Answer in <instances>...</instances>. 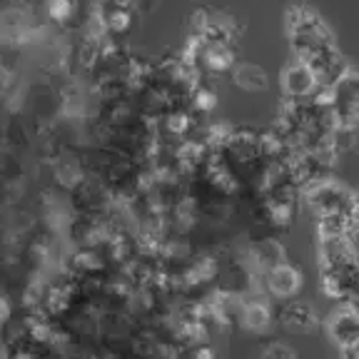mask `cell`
<instances>
[{
  "instance_id": "18",
  "label": "cell",
  "mask_w": 359,
  "mask_h": 359,
  "mask_svg": "<svg viewBox=\"0 0 359 359\" xmlns=\"http://www.w3.org/2000/svg\"><path fill=\"white\" fill-rule=\"evenodd\" d=\"M262 357H294V349L292 347H287V344H269V347H264V352H262Z\"/></svg>"
},
{
  "instance_id": "7",
  "label": "cell",
  "mask_w": 359,
  "mask_h": 359,
  "mask_svg": "<svg viewBox=\"0 0 359 359\" xmlns=\"http://www.w3.org/2000/svg\"><path fill=\"white\" fill-rule=\"evenodd\" d=\"M282 93L285 97H312L314 90L320 88L317 83V75H314L312 65L304 60H294L282 70Z\"/></svg>"
},
{
  "instance_id": "9",
  "label": "cell",
  "mask_w": 359,
  "mask_h": 359,
  "mask_svg": "<svg viewBox=\"0 0 359 359\" xmlns=\"http://www.w3.org/2000/svg\"><path fill=\"white\" fill-rule=\"evenodd\" d=\"M354 227V215L352 212H327L317 215L314 222V232L317 240H334V237H347Z\"/></svg>"
},
{
  "instance_id": "15",
  "label": "cell",
  "mask_w": 359,
  "mask_h": 359,
  "mask_svg": "<svg viewBox=\"0 0 359 359\" xmlns=\"http://www.w3.org/2000/svg\"><path fill=\"white\" fill-rule=\"evenodd\" d=\"M78 11H80L78 0H45V13H48V18H50L53 22H60V25L73 22Z\"/></svg>"
},
{
  "instance_id": "2",
  "label": "cell",
  "mask_w": 359,
  "mask_h": 359,
  "mask_svg": "<svg viewBox=\"0 0 359 359\" xmlns=\"http://www.w3.org/2000/svg\"><path fill=\"white\" fill-rule=\"evenodd\" d=\"M302 197L307 202V208L317 215H327V212H352L354 215V192L347 185H342L339 180L330 177H320L309 182L302 190Z\"/></svg>"
},
{
  "instance_id": "21",
  "label": "cell",
  "mask_w": 359,
  "mask_h": 359,
  "mask_svg": "<svg viewBox=\"0 0 359 359\" xmlns=\"http://www.w3.org/2000/svg\"><path fill=\"white\" fill-rule=\"evenodd\" d=\"M112 3H115V6H120V8H130V11L137 6V0H112Z\"/></svg>"
},
{
  "instance_id": "20",
  "label": "cell",
  "mask_w": 359,
  "mask_h": 359,
  "mask_svg": "<svg viewBox=\"0 0 359 359\" xmlns=\"http://www.w3.org/2000/svg\"><path fill=\"white\" fill-rule=\"evenodd\" d=\"M349 240H352L354 250H357V255H359V224H354V227H352V232H349Z\"/></svg>"
},
{
  "instance_id": "3",
  "label": "cell",
  "mask_w": 359,
  "mask_h": 359,
  "mask_svg": "<svg viewBox=\"0 0 359 359\" xmlns=\"http://www.w3.org/2000/svg\"><path fill=\"white\" fill-rule=\"evenodd\" d=\"M359 287V257L320 267V290L325 297L347 302Z\"/></svg>"
},
{
  "instance_id": "10",
  "label": "cell",
  "mask_w": 359,
  "mask_h": 359,
  "mask_svg": "<svg viewBox=\"0 0 359 359\" xmlns=\"http://www.w3.org/2000/svg\"><path fill=\"white\" fill-rule=\"evenodd\" d=\"M349 67H352V62H347V57H342V53H332V55L312 62L317 83L325 85V88H334V85L349 73Z\"/></svg>"
},
{
  "instance_id": "16",
  "label": "cell",
  "mask_w": 359,
  "mask_h": 359,
  "mask_svg": "<svg viewBox=\"0 0 359 359\" xmlns=\"http://www.w3.org/2000/svg\"><path fill=\"white\" fill-rule=\"evenodd\" d=\"M165 130H168L172 137H185V135L192 130V118L185 110L175 107V110L168 112V118H165Z\"/></svg>"
},
{
  "instance_id": "13",
  "label": "cell",
  "mask_w": 359,
  "mask_h": 359,
  "mask_svg": "<svg viewBox=\"0 0 359 359\" xmlns=\"http://www.w3.org/2000/svg\"><path fill=\"white\" fill-rule=\"evenodd\" d=\"M235 85L247 93H259V90H267L269 78L259 65H252V62H242V65H235Z\"/></svg>"
},
{
  "instance_id": "17",
  "label": "cell",
  "mask_w": 359,
  "mask_h": 359,
  "mask_svg": "<svg viewBox=\"0 0 359 359\" xmlns=\"http://www.w3.org/2000/svg\"><path fill=\"white\" fill-rule=\"evenodd\" d=\"M192 105L200 112H212L215 107H217V93L205 88V85H197V88L192 90Z\"/></svg>"
},
{
  "instance_id": "14",
  "label": "cell",
  "mask_w": 359,
  "mask_h": 359,
  "mask_svg": "<svg viewBox=\"0 0 359 359\" xmlns=\"http://www.w3.org/2000/svg\"><path fill=\"white\" fill-rule=\"evenodd\" d=\"M252 259L259 269L269 272V269L275 267V264L285 262V247L275 240H262L259 245L252 247Z\"/></svg>"
},
{
  "instance_id": "1",
  "label": "cell",
  "mask_w": 359,
  "mask_h": 359,
  "mask_svg": "<svg viewBox=\"0 0 359 359\" xmlns=\"http://www.w3.org/2000/svg\"><path fill=\"white\" fill-rule=\"evenodd\" d=\"M285 30L294 57L309 62V65L332 55V53H339L337 40L332 35V30L327 28V22L322 20L320 13L312 11L309 6L294 3V6L287 8Z\"/></svg>"
},
{
  "instance_id": "19",
  "label": "cell",
  "mask_w": 359,
  "mask_h": 359,
  "mask_svg": "<svg viewBox=\"0 0 359 359\" xmlns=\"http://www.w3.org/2000/svg\"><path fill=\"white\" fill-rule=\"evenodd\" d=\"M347 304H349V307H352V309H354V312H357V314H359V287H357V290H354V292H352V297H349V299H347Z\"/></svg>"
},
{
  "instance_id": "11",
  "label": "cell",
  "mask_w": 359,
  "mask_h": 359,
  "mask_svg": "<svg viewBox=\"0 0 359 359\" xmlns=\"http://www.w3.org/2000/svg\"><path fill=\"white\" fill-rule=\"evenodd\" d=\"M200 60L210 73H227V70H235L237 65L232 43H205Z\"/></svg>"
},
{
  "instance_id": "6",
  "label": "cell",
  "mask_w": 359,
  "mask_h": 359,
  "mask_svg": "<svg viewBox=\"0 0 359 359\" xmlns=\"http://www.w3.org/2000/svg\"><path fill=\"white\" fill-rule=\"evenodd\" d=\"M302 285H304L302 269L294 267V264H290V262H280L269 269V272H264V287H267L269 294L277 299L297 297Z\"/></svg>"
},
{
  "instance_id": "23",
  "label": "cell",
  "mask_w": 359,
  "mask_h": 359,
  "mask_svg": "<svg viewBox=\"0 0 359 359\" xmlns=\"http://www.w3.org/2000/svg\"><path fill=\"white\" fill-rule=\"evenodd\" d=\"M349 357H359V347H357V349H354V352H352V354H349Z\"/></svg>"
},
{
  "instance_id": "8",
  "label": "cell",
  "mask_w": 359,
  "mask_h": 359,
  "mask_svg": "<svg viewBox=\"0 0 359 359\" xmlns=\"http://www.w3.org/2000/svg\"><path fill=\"white\" fill-rule=\"evenodd\" d=\"M280 322L285 330L294 332V334H307L317 327V312L309 302L290 297L280 307Z\"/></svg>"
},
{
  "instance_id": "12",
  "label": "cell",
  "mask_w": 359,
  "mask_h": 359,
  "mask_svg": "<svg viewBox=\"0 0 359 359\" xmlns=\"http://www.w3.org/2000/svg\"><path fill=\"white\" fill-rule=\"evenodd\" d=\"M275 314L269 309V304L264 299H252V302L245 304V312H242V327L247 332H255V334H264V332L272 327Z\"/></svg>"
},
{
  "instance_id": "22",
  "label": "cell",
  "mask_w": 359,
  "mask_h": 359,
  "mask_svg": "<svg viewBox=\"0 0 359 359\" xmlns=\"http://www.w3.org/2000/svg\"><path fill=\"white\" fill-rule=\"evenodd\" d=\"M354 224H359V190L354 192Z\"/></svg>"
},
{
  "instance_id": "4",
  "label": "cell",
  "mask_w": 359,
  "mask_h": 359,
  "mask_svg": "<svg viewBox=\"0 0 359 359\" xmlns=\"http://www.w3.org/2000/svg\"><path fill=\"white\" fill-rule=\"evenodd\" d=\"M327 334H330L332 344L349 357L359 347V314L347 302L342 307L332 309L327 317Z\"/></svg>"
},
{
  "instance_id": "5",
  "label": "cell",
  "mask_w": 359,
  "mask_h": 359,
  "mask_svg": "<svg viewBox=\"0 0 359 359\" xmlns=\"http://www.w3.org/2000/svg\"><path fill=\"white\" fill-rule=\"evenodd\" d=\"M334 112L339 125L359 128V67L352 65L349 73L334 85Z\"/></svg>"
}]
</instances>
